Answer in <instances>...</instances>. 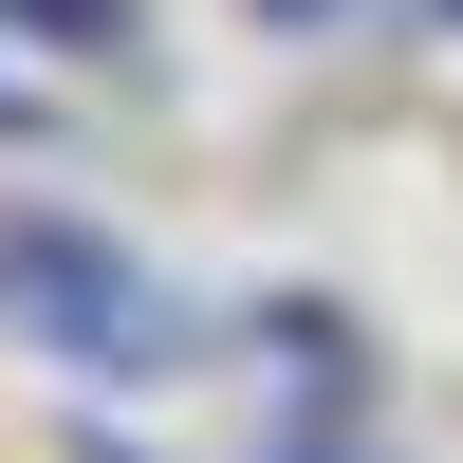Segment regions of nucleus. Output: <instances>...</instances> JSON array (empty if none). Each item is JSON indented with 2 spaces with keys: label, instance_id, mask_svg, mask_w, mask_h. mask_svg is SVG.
<instances>
[{
  "label": "nucleus",
  "instance_id": "nucleus-6",
  "mask_svg": "<svg viewBox=\"0 0 463 463\" xmlns=\"http://www.w3.org/2000/svg\"><path fill=\"white\" fill-rule=\"evenodd\" d=\"M297 463H334V445H297Z\"/></svg>",
  "mask_w": 463,
  "mask_h": 463
},
{
  "label": "nucleus",
  "instance_id": "nucleus-5",
  "mask_svg": "<svg viewBox=\"0 0 463 463\" xmlns=\"http://www.w3.org/2000/svg\"><path fill=\"white\" fill-rule=\"evenodd\" d=\"M427 19H445V37H463V0H427Z\"/></svg>",
  "mask_w": 463,
  "mask_h": 463
},
{
  "label": "nucleus",
  "instance_id": "nucleus-3",
  "mask_svg": "<svg viewBox=\"0 0 463 463\" xmlns=\"http://www.w3.org/2000/svg\"><path fill=\"white\" fill-rule=\"evenodd\" d=\"M260 19H297V37H316V19H353V0H260Z\"/></svg>",
  "mask_w": 463,
  "mask_h": 463
},
{
  "label": "nucleus",
  "instance_id": "nucleus-1",
  "mask_svg": "<svg viewBox=\"0 0 463 463\" xmlns=\"http://www.w3.org/2000/svg\"><path fill=\"white\" fill-rule=\"evenodd\" d=\"M0 334L56 353V371H185L204 353L185 297L148 279L111 222H74V204H0Z\"/></svg>",
  "mask_w": 463,
  "mask_h": 463
},
{
  "label": "nucleus",
  "instance_id": "nucleus-2",
  "mask_svg": "<svg viewBox=\"0 0 463 463\" xmlns=\"http://www.w3.org/2000/svg\"><path fill=\"white\" fill-rule=\"evenodd\" d=\"M0 37H37V56H93V37H130V0H0Z\"/></svg>",
  "mask_w": 463,
  "mask_h": 463
},
{
  "label": "nucleus",
  "instance_id": "nucleus-4",
  "mask_svg": "<svg viewBox=\"0 0 463 463\" xmlns=\"http://www.w3.org/2000/svg\"><path fill=\"white\" fill-rule=\"evenodd\" d=\"M0 130H19V74H0Z\"/></svg>",
  "mask_w": 463,
  "mask_h": 463
}]
</instances>
